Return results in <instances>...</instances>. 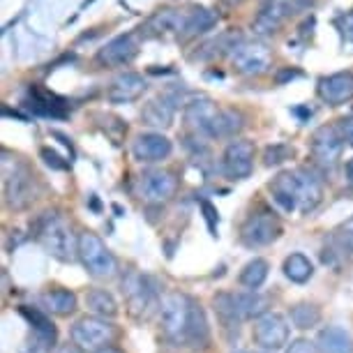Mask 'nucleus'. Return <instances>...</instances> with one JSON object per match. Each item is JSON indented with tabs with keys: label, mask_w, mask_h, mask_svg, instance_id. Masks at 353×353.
Segmentation results:
<instances>
[{
	"label": "nucleus",
	"mask_w": 353,
	"mask_h": 353,
	"mask_svg": "<svg viewBox=\"0 0 353 353\" xmlns=\"http://www.w3.org/2000/svg\"><path fill=\"white\" fill-rule=\"evenodd\" d=\"M37 238L42 248L58 261L72 263L74 259H79V236L72 233V226L61 212H44L37 226Z\"/></svg>",
	"instance_id": "obj_1"
},
{
	"label": "nucleus",
	"mask_w": 353,
	"mask_h": 353,
	"mask_svg": "<svg viewBox=\"0 0 353 353\" xmlns=\"http://www.w3.org/2000/svg\"><path fill=\"white\" fill-rule=\"evenodd\" d=\"M3 185H5V203L12 210H23L37 199V183L32 171L19 159H3Z\"/></svg>",
	"instance_id": "obj_2"
},
{
	"label": "nucleus",
	"mask_w": 353,
	"mask_h": 353,
	"mask_svg": "<svg viewBox=\"0 0 353 353\" xmlns=\"http://www.w3.org/2000/svg\"><path fill=\"white\" fill-rule=\"evenodd\" d=\"M192 298L181 291L166 293L159 303V323L164 337L173 346H188V325H190Z\"/></svg>",
	"instance_id": "obj_3"
},
{
	"label": "nucleus",
	"mask_w": 353,
	"mask_h": 353,
	"mask_svg": "<svg viewBox=\"0 0 353 353\" xmlns=\"http://www.w3.org/2000/svg\"><path fill=\"white\" fill-rule=\"evenodd\" d=\"M79 261L83 263L85 272L95 279H111L118 275V261L106 248V243L97 233H79Z\"/></svg>",
	"instance_id": "obj_4"
},
{
	"label": "nucleus",
	"mask_w": 353,
	"mask_h": 353,
	"mask_svg": "<svg viewBox=\"0 0 353 353\" xmlns=\"http://www.w3.org/2000/svg\"><path fill=\"white\" fill-rule=\"evenodd\" d=\"M116 325H111L102 316H81L72 325V344H77L83 353H99L113 346Z\"/></svg>",
	"instance_id": "obj_5"
},
{
	"label": "nucleus",
	"mask_w": 353,
	"mask_h": 353,
	"mask_svg": "<svg viewBox=\"0 0 353 353\" xmlns=\"http://www.w3.org/2000/svg\"><path fill=\"white\" fill-rule=\"evenodd\" d=\"M123 296L132 316L137 319H148L152 314V310L157 307L155 286H152L148 277L139 275L134 270L123 277Z\"/></svg>",
	"instance_id": "obj_6"
},
{
	"label": "nucleus",
	"mask_w": 353,
	"mask_h": 353,
	"mask_svg": "<svg viewBox=\"0 0 353 353\" xmlns=\"http://www.w3.org/2000/svg\"><path fill=\"white\" fill-rule=\"evenodd\" d=\"M279 233H282V224L272 212H254L241 226V241L248 248H265L277 241Z\"/></svg>",
	"instance_id": "obj_7"
},
{
	"label": "nucleus",
	"mask_w": 353,
	"mask_h": 353,
	"mask_svg": "<svg viewBox=\"0 0 353 353\" xmlns=\"http://www.w3.org/2000/svg\"><path fill=\"white\" fill-rule=\"evenodd\" d=\"M252 339L261 346L263 351H277L289 342V323L277 312L259 316L252 328Z\"/></svg>",
	"instance_id": "obj_8"
},
{
	"label": "nucleus",
	"mask_w": 353,
	"mask_h": 353,
	"mask_svg": "<svg viewBox=\"0 0 353 353\" xmlns=\"http://www.w3.org/2000/svg\"><path fill=\"white\" fill-rule=\"evenodd\" d=\"M270 61H272L270 49L259 42H243V44L233 46V53H231L233 68L245 77H259V74H263V72H268Z\"/></svg>",
	"instance_id": "obj_9"
},
{
	"label": "nucleus",
	"mask_w": 353,
	"mask_h": 353,
	"mask_svg": "<svg viewBox=\"0 0 353 353\" xmlns=\"http://www.w3.org/2000/svg\"><path fill=\"white\" fill-rule=\"evenodd\" d=\"M342 148H344V137L339 134L335 125H323V128H319L312 134L310 150L319 166H325V169L335 166L339 155H342Z\"/></svg>",
	"instance_id": "obj_10"
},
{
	"label": "nucleus",
	"mask_w": 353,
	"mask_h": 353,
	"mask_svg": "<svg viewBox=\"0 0 353 353\" xmlns=\"http://www.w3.org/2000/svg\"><path fill=\"white\" fill-rule=\"evenodd\" d=\"M139 196L143 199L145 203H164L176 194L178 190V178L169 171H145L141 178H139Z\"/></svg>",
	"instance_id": "obj_11"
},
{
	"label": "nucleus",
	"mask_w": 353,
	"mask_h": 353,
	"mask_svg": "<svg viewBox=\"0 0 353 353\" xmlns=\"http://www.w3.org/2000/svg\"><path fill=\"white\" fill-rule=\"evenodd\" d=\"M222 169H224L226 176L236 178V181L248 178L252 173V169H254V145H252L250 141H243V139L231 141L224 150Z\"/></svg>",
	"instance_id": "obj_12"
},
{
	"label": "nucleus",
	"mask_w": 353,
	"mask_h": 353,
	"mask_svg": "<svg viewBox=\"0 0 353 353\" xmlns=\"http://www.w3.org/2000/svg\"><path fill=\"white\" fill-rule=\"evenodd\" d=\"M272 199L282 205L286 212H301L303 203V190H301V178L298 171H284L279 176L272 178V183L268 185Z\"/></svg>",
	"instance_id": "obj_13"
},
{
	"label": "nucleus",
	"mask_w": 353,
	"mask_h": 353,
	"mask_svg": "<svg viewBox=\"0 0 353 353\" xmlns=\"http://www.w3.org/2000/svg\"><path fill=\"white\" fill-rule=\"evenodd\" d=\"M217 116H219V109L208 97L192 99V102L185 106V123H188L194 132L205 134V137H210L212 125H215Z\"/></svg>",
	"instance_id": "obj_14"
},
{
	"label": "nucleus",
	"mask_w": 353,
	"mask_h": 353,
	"mask_svg": "<svg viewBox=\"0 0 353 353\" xmlns=\"http://www.w3.org/2000/svg\"><path fill=\"white\" fill-rule=\"evenodd\" d=\"M173 145L164 134H155V132H148V134H139L134 145H132V152L139 162H162L171 155Z\"/></svg>",
	"instance_id": "obj_15"
},
{
	"label": "nucleus",
	"mask_w": 353,
	"mask_h": 353,
	"mask_svg": "<svg viewBox=\"0 0 353 353\" xmlns=\"http://www.w3.org/2000/svg\"><path fill=\"white\" fill-rule=\"evenodd\" d=\"M268 305H270L268 296H261V293H256V291L231 293V310L238 323L268 314Z\"/></svg>",
	"instance_id": "obj_16"
},
{
	"label": "nucleus",
	"mask_w": 353,
	"mask_h": 353,
	"mask_svg": "<svg viewBox=\"0 0 353 353\" xmlns=\"http://www.w3.org/2000/svg\"><path fill=\"white\" fill-rule=\"evenodd\" d=\"M319 97L325 104H344L346 99L353 97V74L349 72H337V74L323 77L319 81Z\"/></svg>",
	"instance_id": "obj_17"
},
{
	"label": "nucleus",
	"mask_w": 353,
	"mask_h": 353,
	"mask_svg": "<svg viewBox=\"0 0 353 353\" xmlns=\"http://www.w3.org/2000/svg\"><path fill=\"white\" fill-rule=\"evenodd\" d=\"M139 51V44H137V37L134 35H118L113 37L104 49H99L97 53V61L102 65H128L132 58L137 56Z\"/></svg>",
	"instance_id": "obj_18"
},
{
	"label": "nucleus",
	"mask_w": 353,
	"mask_h": 353,
	"mask_svg": "<svg viewBox=\"0 0 353 353\" xmlns=\"http://www.w3.org/2000/svg\"><path fill=\"white\" fill-rule=\"evenodd\" d=\"M145 90V81L141 74L137 72H125V74L116 77V81L111 83L109 88V99L113 104H128V102H134L143 95Z\"/></svg>",
	"instance_id": "obj_19"
},
{
	"label": "nucleus",
	"mask_w": 353,
	"mask_h": 353,
	"mask_svg": "<svg viewBox=\"0 0 353 353\" xmlns=\"http://www.w3.org/2000/svg\"><path fill=\"white\" fill-rule=\"evenodd\" d=\"M39 307L56 316H70L77 312V296L68 289L44 291L42 296H39Z\"/></svg>",
	"instance_id": "obj_20"
},
{
	"label": "nucleus",
	"mask_w": 353,
	"mask_h": 353,
	"mask_svg": "<svg viewBox=\"0 0 353 353\" xmlns=\"http://www.w3.org/2000/svg\"><path fill=\"white\" fill-rule=\"evenodd\" d=\"M173 113H176V104L171 97H155L143 106L141 121L150 128H169L173 123Z\"/></svg>",
	"instance_id": "obj_21"
},
{
	"label": "nucleus",
	"mask_w": 353,
	"mask_h": 353,
	"mask_svg": "<svg viewBox=\"0 0 353 353\" xmlns=\"http://www.w3.org/2000/svg\"><path fill=\"white\" fill-rule=\"evenodd\" d=\"M316 349L319 353H353V339L344 328L339 325H328L319 332L316 337Z\"/></svg>",
	"instance_id": "obj_22"
},
{
	"label": "nucleus",
	"mask_w": 353,
	"mask_h": 353,
	"mask_svg": "<svg viewBox=\"0 0 353 353\" xmlns=\"http://www.w3.org/2000/svg\"><path fill=\"white\" fill-rule=\"evenodd\" d=\"M298 171V178H301V190H303V203H301V212L307 215L321 203L323 199V185L319 181V176L314 171L310 169H296Z\"/></svg>",
	"instance_id": "obj_23"
},
{
	"label": "nucleus",
	"mask_w": 353,
	"mask_h": 353,
	"mask_svg": "<svg viewBox=\"0 0 353 353\" xmlns=\"http://www.w3.org/2000/svg\"><path fill=\"white\" fill-rule=\"evenodd\" d=\"M286 17H289V3H286V0H272L263 12H259V17L254 21V30L259 32V35L275 32Z\"/></svg>",
	"instance_id": "obj_24"
},
{
	"label": "nucleus",
	"mask_w": 353,
	"mask_h": 353,
	"mask_svg": "<svg viewBox=\"0 0 353 353\" xmlns=\"http://www.w3.org/2000/svg\"><path fill=\"white\" fill-rule=\"evenodd\" d=\"M210 342V328L205 321V314L201 310V305H196L192 301L190 310V325H188V346L192 349H205Z\"/></svg>",
	"instance_id": "obj_25"
},
{
	"label": "nucleus",
	"mask_w": 353,
	"mask_h": 353,
	"mask_svg": "<svg viewBox=\"0 0 353 353\" xmlns=\"http://www.w3.org/2000/svg\"><path fill=\"white\" fill-rule=\"evenodd\" d=\"M185 26H188V14L176 10H164L157 12L155 17H150V21L145 23V30L155 32V35H162V32H185Z\"/></svg>",
	"instance_id": "obj_26"
},
{
	"label": "nucleus",
	"mask_w": 353,
	"mask_h": 353,
	"mask_svg": "<svg viewBox=\"0 0 353 353\" xmlns=\"http://www.w3.org/2000/svg\"><path fill=\"white\" fill-rule=\"evenodd\" d=\"M85 305L95 316L102 319H113L118 314V305L113 301V296L104 289H90L85 293Z\"/></svg>",
	"instance_id": "obj_27"
},
{
	"label": "nucleus",
	"mask_w": 353,
	"mask_h": 353,
	"mask_svg": "<svg viewBox=\"0 0 353 353\" xmlns=\"http://www.w3.org/2000/svg\"><path fill=\"white\" fill-rule=\"evenodd\" d=\"M21 312V316L28 319V323L32 325V332H35L37 337H42L46 339V342H51V344H56V337H58V330H56V325L51 323V319L44 314V312H39L35 307H21L19 310Z\"/></svg>",
	"instance_id": "obj_28"
},
{
	"label": "nucleus",
	"mask_w": 353,
	"mask_h": 353,
	"mask_svg": "<svg viewBox=\"0 0 353 353\" xmlns=\"http://www.w3.org/2000/svg\"><path fill=\"white\" fill-rule=\"evenodd\" d=\"M284 275L291 279V282L296 284H305L307 279L314 275V265H312V261L305 254H291L286 256L284 261Z\"/></svg>",
	"instance_id": "obj_29"
},
{
	"label": "nucleus",
	"mask_w": 353,
	"mask_h": 353,
	"mask_svg": "<svg viewBox=\"0 0 353 353\" xmlns=\"http://www.w3.org/2000/svg\"><path fill=\"white\" fill-rule=\"evenodd\" d=\"M243 130V116L233 109H222L217 116L215 125H212V132L210 137H217V139H224V137H233L236 132Z\"/></svg>",
	"instance_id": "obj_30"
},
{
	"label": "nucleus",
	"mask_w": 353,
	"mask_h": 353,
	"mask_svg": "<svg viewBox=\"0 0 353 353\" xmlns=\"http://www.w3.org/2000/svg\"><path fill=\"white\" fill-rule=\"evenodd\" d=\"M28 106L35 113H39V116H46V118H63L65 116L61 99L53 97V95H46L42 90H32V99Z\"/></svg>",
	"instance_id": "obj_31"
},
{
	"label": "nucleus",
	"mask_w": 353,
	"mask_h": 353,
	"mask_svg": "<svg viewBox=\"0 0 353 353\" xmlns=\"http://www.w3.org/2000/svg\"><path fill=\"white\" fill-rule=\"evenodd\" d=\"M268 270H270V265L265 259H252L241 270V284L248 286V289H259V286L265 282V277H268Z\"/></svg>",
	"instance_id": "obj_32"
},
{
	"label": "nucleus",
	"mask_w": 353,
	"mask_h": 353,
	"mask_svg": "<svg viewBox=\"0 0 353 353\" xmlns=\"http://www.w3.org/2000/svg\"><path fill=\"white\" fill-rule=\"evenodd\" d=\"M291 321H293L296 328H301V330L314 328V325L321 321V310H319L316 305H310V303L293 305V307H291Z\"/></svg>",
	"instance_id": "obj_33"
},
{
	"label": "nucleus",
	"mask_w": 353,
	"mask_h": 353,
	"mask_svg": "<svg viewBox=\"0 0 353 353\" xmlns=\"http://www.w3.org/2000/svg\"><path fill=\"white\" fill-rule=\"evenodd\" d=\"M217 23V14L210 10L199 8L188 14V26H185V35H199V32L210 30Z\"/></svg>",
	"instance_id": "obj_34"
},
{
	"label": "nucleus",
	"mask_w": 353,
	"mask_h": 353,
	"mask_svg": "<svg viewBox=\"0 0 353 353\" xmlns=\"http://www.w3.org/2000/svg\"><path fill=\"white\" fill-rule=\"evenodd\" d=\"M291 152L293 150L289 148V145H282V143L268 145V148H265V152H263V162H265V166H275L279 162H284V159H289Z\"/></svg>",
	"instance_id": "obj_35"
},
{
	"label": "nucleus",
	"mask_w": 353,
	"mask_h": 353,
	"mask_svg": "<svg viewBox=\"0 0 353 353\" xmlns=\"http://www.w3.org/2000/svg\"><path fill=\"white\" fill-rule=\"evenodd\" d=\"M51 346H53L51 342H46V339L37 337L35 332H32V337L23 344L21 353H49V351H51Z\"/></svg>",
	"instance_id": "obj_36"
},
{
	"label": "nucleus",
	"mask_w": 353,
	"mask_h": 353,
	"mask_svg": "<svg viewBox=\"0 0 353 353\" xmlns=\"http://www.w3.org/2000/svg\"><path fill=\"white\" fill-rule=\"evenodd\" d=\"M339 243H342L344 250H349L353 254V217L342 226V231H339Z\"/></svg>",
	"instance_id": "obj_37"
},
{
	"label": "nucleus",
	"mask_w": 353,
	"mask_h": 353,
	"mask_svg": "<svg viewBox=\"0 0 353 353\" xmlns=\"http://www.w3.org/2000/svg\"><path fill=\"white\" fill-rule=\"evenodd\" d=\"M201 208H203V215H205V222H208V229L212 231V236H217V210L212 208L210 201H201Z\"/></svg>",
	"instance_id": "obj_38"
},
{
	"label": "nucleus",
	"mask_w": 353,
	"mask_h": 353,
	"mask_svg": "<svg viewBox=\"0 0 353 353\" xmlns=\"http://www.w3.org/2000/svg\"><path fill=\"white\" fill-rule=\"evenodd\" d=\"M286 353H319V349L314 342H310V339H296Z\"/></svg>",
	"instance_id": "obj_39"
},
{
	"label": "nucleus",
	"mask_w": 353,
	"mask_h": 353,
	"mask_svg": "<svg viewBox=\"0 0 353 353\" xmlns=\"http://www.w3.org/2000/svg\"><path fill=\"white\" fill-rule=\"evenodd\" d=\"M42 159L49 166H53V169H68V164L65 162H61V157L56 155L53 150H49V148H42Z\"/></svg>",
	"instance_id": "obj_40"
},
{
	"label": "nucleus",
	"mask_w": 353,
	"mask_h": 353,
	"mask_svg": "<svg viewBox=\"0 0 353 353\" xmlns=\"http://www.w3.org/2000/svg\"><path fill=\"white\" fill-rule=\"evenodd\" d=\"M342 137L349 141V145H353V116L342 121Z\"/></svg>",
	"instance_id": "obj_41"
},
{
	"label": "nucleus",
	"mask_w": 353,
	"mask_h": 353,
	"mask_svg": "<svg viewBox=\"0 0 353 353\" xmlns=\"http://www.w3.org/2000/svg\"><path fill=\"white\" fill-rule=\"evenodd\" d=\"M58 353H83V351L79 349L77 344H63L61 349H58Z\"/></svg>",
	"instance_id": "obj_42"
},
{
	"label": "nucleus",
	"mask_w": 353,
	"mask_h": 353,
	"mask_svg": "<svg viewBox=\"0 0 353 353\" xmlns=\"http://www.w3.org/2000/svg\"><path fill=\"white\" fill-rule=\"evenodd\" d=\"M346 181H349V185L353 188V159L349 164H346Z\"/></svg>",
	"instance_id": "obj_43"
},
{
	"label": "nucleus",
	"mask_w": 353,
	"mask_h": 353,
	"mask_svg": "<svg viewBox=\"0 0 353 353\" xmlns=\"http://www.w3.org/2000/svg\"><path fill=\"white\" fill-rule=\"evenodd\" d=\"M344 28L349 30V32H353V12H351V14H346V17H344Z\"/></svg>",
	"instance_id": "obj_44"
},
{
	"label": "nucleus",
	"mask_w": 353,
	"mask_h": 353,
	"mask_svg": "<svg viewBox=\"0 0 353 353\" xmlns=\"http://www.w3.org/2000/svg\"><path fill=\"white\" fill-rule=\"evenodd\" d=\"M99 353H123L118 346H109V349H104V351H99Z\"/></svg>",
	"instance_id": "obj_45"
},
{
	"label": "nucleus",
	"mask_w": 353,
	"mask_h": 353,
	"mask_svg": "<svg viewBox=\"0 0 353 353\" xmlns=\"http://www.w3.org/2000/svg\"><path fill=\"white\" fill-rule=\"evenodd\" d=\"M226 3H229V5H236V3H241V0H226Z\"/></svg>",
	"instance_id": "obj_46"
},
{
	"label": "nucleus",
	"mask_w": 353,
	"mask_h": 353,
	"mask_svg": "<svg viewBox=\"0 0 353 353\" xmlns=\"http://www.w3.org/2000/svg\"><path fill=\"white\" fill-rule=\"evenodd\" d=\"M243 353H250V351H243Z\"/></svg>",
	"instance_id": "obj_47"
}]
</instances>
